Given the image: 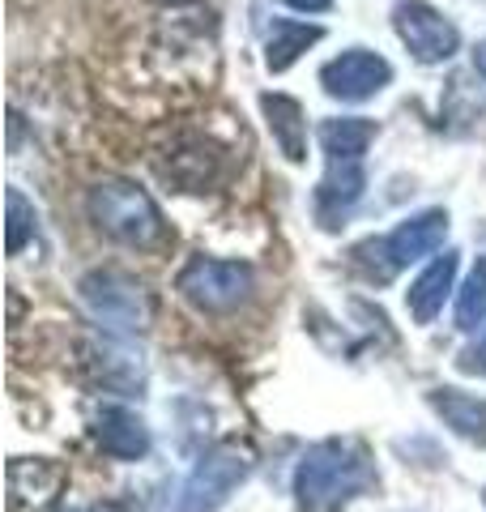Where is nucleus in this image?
<instances>
[{"label": "nucleus", "instance_id": "22", "mask_svg": "<svg viewBox=\"0 0 486 512\" xmlns=\"http://www.w3.org/2000/svg\"><path fill=\"white\" fill-rule=\"evenodd\" d=\"M81 512H128V508H124V504H111V500H107V504H90V508H81Z\"/></svg>", "mask_w": 486, "mask_h": 512}, {"label": "nucleus", "instance_id": "6", "mask_svg": "<svg viewBox=\"0 0 486 512\" xmlns=\"http://www.w3.org/2000/svg\"><path fill=\"white\" fill-rule=\"evenodd\" d=\"M81 299L116 333H141L150 325V299L133 278L116 274V269H94V274L81 278Z\"/></svg>", "mask_w": 486, "mask_h": 512}, {"label": "nucleus", "instance_id": "5", "mask_svg": "<svg viewBox=\"0 0 486 512\" xmlns=\"http://www.w3.org/2000/svg\"><path fill=\"white\" fill-rule=\"evenodd\" d=\"M252 474V453L243 444H218L197 461L180 491L175 512H218L235 495V487Z\"/></svg>", "mask_w": 486, "mask_h": 512}, {"label": "nucleus", "instance_id": "13", "mask_svg": "<svg viewBox=\"0 0 486 512\" xmlns=\"http://www.w3.org/2000/svg\"><path fill=\"white\" fill-rule=\"evenodd\" d=\"M261 107L269 116L273 128V141L282 146V154L290 163H303L307 158V120H303V107L290 99V94H261Z\"/></svg>", "mask_w": 486, "mask_h": 512}, {"label": "nucleus", "instance_id": "21", "mask_svg": "<svg viewBox=\"0 0 486 512\" xmlns=\"http://www.w3.org/2000/svg\"><path fill=\"white\" fill-rule=\"evenodd\" d=\"M474 69H478V73L486 77V39H482V43L474 47Z\"/></svg>", "mask_w": 486, "mask_h": 512}, {"label": "nucleus", "instance_id": "12", "mask_svg": "<svg viewBox=\"0 0 486 512\" xmlns=\"http://www.w3.org/2000/svg\"><path fill=\"white\" fill-rule=\"evenodd\" d=\"M427 402L444 419V427H452L461 440L486 444V402H482V397H469L461 389H435Z\"/></svg>", "mask_w": 486, "mask_h": 512}, {"label": "nucleus", "instance_id": "18", "mask_svg": "<svg viewBox=\"0 0 486 512\" xmlns=\"http://www.w3.org/2000/svg\"><path fill=\"white\" fill-rule=\"evenodd\" d=\"M5 210H9V252H18L26 244V235L35 231V210L26 205V197L18 188L5 192Z\"/></svg>", "mask_w": 486, "mask_h": 512}, {"label": "nucleus", "instance_id": "2", "mask_svg": "<svg viewBox=\"0 0 486 512\" xmlns=\"http://www.w3.org/2000/svg\"><path fill=\"white\" fill-rule=\"evenodd\" d=\"M90 214L94 222L120 244H133V248H150L162 239V214L158 205L150 201V192L128 184V180H103L90 188Z\"/></svg>", "mask_w": 486, "mask_h": 512}, {"label": "nucleus", "instance_id": "23", "mask_svg": "<svg viewBox=\"0 0 486 512\" xmlns=\"http://www.w3.org/2000/svg\"><path fill=\"white\" fill-rule=\"evenodd\" d=\"M158 5H188V0H158Z\"/></svg>", "mask_w": 486, "mask_h": 512}, {"label": "nucleus", "instance_id": "4", "mask_svg": "<svg viewBox=\"0 0 486 512\" xmlns=\"http://www.w3.org/2000/svg\"><path fill=\"white\" fill-rule=\"evenodd\" d=\"M175 291L201 312H231L252 295V265L218 261V256H192L175 278Z\"/></svg>", "mask_w": 486, "mask_h": 512}, {"label": "nucleus", "instance_id": "15", "mask_svg": "<svg viewBox=\"0 0 486 512\" xmlns=\"http://www.w3.org/2000/svg\"><path fill=\"white\" fill-rule=\"evenodd\" d=\"M64 487V470L56 461L47 457H35V461H13L9 466V491L13 500H47V495H56Z\"/></svg>", "mask_w": 486, "mask_h": 512}, {"label": "nucleus", "instance_id": "16", "mask_svg": "<svg viewBox=\"0 0 486 512\" xmlns=\"http://www.w3.org/2000/svg\"><path fill=\"white\" fill-rule=\"evenodd\" d=\"M324 30L320 26H307V22H273L269 30V47H265V64L273 73H286L307 47L320 43Z\"/></svg>", "mask_w": 486, "mask_h": 512}, {"label": "nucleus", "instance_id": "10", "mask_svg": "<svg viewBox=\"0 0 486 512\" xmlns=\"http://www.w3.org/2000/svg\"><path fill=\"white\" fill-rule=\"evenodd\" d=\"M363 184H367L363 163H329V175L316 188V218L324 227H337L346 218L350 205L363 197Z\"/></svg>", "mask_w": 486, "mask_h": 512}, {"label": "nucleus", "instance_id": "8", "mask_svg": "<svg viewBox=\"0 0 486 512\" xmlns=\"http://www.w3.org/2000/svg\"><path fill=\"white\" fill-rule=\"evenodd\" d=\"M388 82H393V64H388L380 52H367V47H350V52L333 56L320 69L324 94H333V99H342V103L376 99Z\"/></svg>", "mask_w": 486, "mask_h": 512}, {"label": "nucleus", "instance_id": "7", "mask_svg": "<svg viewBox=\"0 0 486 512\" xmlns=\"http://www.w3.org/2000/svg\"><path fill=\"white\" fill-rule=\"evenodd\" d=\"M393 26H397L401 43L414 52V60H423V64H444L457 56V47H461V30L452 26L440 9L423 5V0H401L393 9Z\"/></svg>", "mask_w": 486, "mask_h": 512}, {"label": "nucleus", "instance_id": "3", "mask_svg": "<svg viewBox=\"0 0 486 512\" xmlns=\"http://www.w3.org/2000/svg\"><path fill=\"white\" fill-rule=\"evenodd\" d=\"M444 235H448V214L444 210H423V214L405 218L401 227H393L384 239H371V244H363L354 256L367 265L371 278L384 282V278L401 274L405 265H414V261H423V256H431L435 248L444 244Z\"/></svg>", "mask_w": 486, "mask_h": 512}, {"label": "nucleus", "instance_id": "11", "mask_svg": "<svg viewBox=\"0 0 486 512\" xmlns=\"http://www.w3.org/2000/svg\"><path fill=\"white\" fill-rule=\"evenodd\" d=\"M452 278H457V252H444V256H435L423 274H418V282L405 291V308H410V316L418 325H431L435 312L444 308Z\"/></svg>", "mask_w": 486, "mask_h": 512}, {"label": "nucleus", "instance_id": "9", "mask_svg": "<svg viewBox=\"0 0 486 512\" xmlns=\"http://www.w3.org/2000/svg\"><path fill=\"white\" fill-rule=\"evenodd\" d=\"M94 440H99L103 453L116 457V461H141L150 453V427L124 406L99 410V419H94Z\"/></svg>", "mask_w": 486, "mask_h": 512}, {"label": "nucleus", "instance_id": "20", "mask_svg": "<svg viewBox=\"0 0 486 512\" xmlns=\"http://www.w3.org/2000/svg\"><path fill=\"white\" fill-rule=\"evenodd\" d=\"M282 5L299 9V13H329V9H333V0H282Z\"/></svg>", "mask_w": 486, "mask_h": 512}, {"label": "nucleus", "instance_id": "19", "mask_svg": "<svg viewBox=\"0 0 486 512\" xmlns=\"http://www.w3.org/2000/svg\"><path fill=\"white\" fill-rule=\"evenodd\" d=\"M457 372H465V376H486V338H482V342H474L469 350H461Z\"/></svg>", "mask_w": 486, "mask_h": 512}, {"label": "nucleus", "instance_id": "1", "mask_svg": "<svg viewBox=\"0 0 486 512\" xmlns=\"http://www.w3.org/2000/svg\"><path fill=\"white\" fill-rule=\"evenodd\" d=\"M376 483L371 457L359 440H320L303 453L295 470L299 512H342L354 495Z\"/></svg>", "mask_w": 486, "mask_h": 512}, {"label": "nucleus", "instance_id": "17", "mask_svg": "<svg viewBox=\"0 0 486 512\" xmlns=\"http://www.w3.org/2000/svg\"><path fill=\"white\" fill-rule=\"evenodd\" d=\"M482 320H486V256H478V265L469 269L465 286L457 291V325L478 329Z\"/></svg>", "mask_w": 486, "mask_h": 512}, {"label": "nucleus", "instance_id": "14", "mask_svg": "<svg viewBox=\"0 0 486 512\" xmlns=\"http://www.w3.org/2000/svg\"><path fill=\"white\" fill-rule=\"evenodd\" d=\"M371 141H376V124L363 116H342V120L320 124V150L329 154V163H363Z\"/></svg>", "mask_w": 486, "mask_h": 512}]
</instances>
